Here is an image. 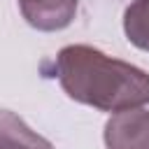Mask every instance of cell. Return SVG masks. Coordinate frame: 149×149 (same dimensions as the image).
<instances>
[{
    "mask_svg": "<svg viewBox=\"0 0 149 149\" xmlns=\"http://www.w3.org/2000/svg\"><path fill=\"white\" fill-rule=\"evenodd\" d=\"M63 91L100 112H123L149 102V74L126 61L109 58L88 44L63 47L56 56Z\"/></svg>",
    "mask_w": 149,
    "mask_h": 149,
    "instance_id": "1",
    "label": "cell"
},
{
    "mask_svg": "<svg viewBox=\"0 0 149 149\" xmlns=\"http://www.w3.org/2000/svg\"><path fill=\"white\" fill-rule=\"evenodd\" d=\"M107 149H149V112L142 107L114 112L105 123Z\"/></svg>",
    "mask_w": 149,
    "mask_h": 149,
    "instance_id": "2",
    "label": "cell"
},
{
    "mask_svg": "<svg viewBox=\"0 0 149 149\" xmlns=\"http://www.w3.org/2000/svg\"><path fill=\"white\" fill-rule=\"evenodd\" d=\"M23 19L44 33L63 30L77 14V0H19Z\"/></svg>",
    "mask_w": 149,
    "mask_h": 149,
    "instance_id": "3",
    "label": "cell"
},
{
    "mask_svg": "<svg viewBox=\"0 0 149 149\" xmlns=\"http://www.w3.org/2000/svg\"><path fill=\"white\" fill-rule=\"evenodd\" d=\"M0 149H56L47 137L37 135L21 116L0 109Z\"/></svg>",
    "mask_w": 149,
    "mask_h": 149,
    "instance_id": "4",
    "label": "cell"
},
{
    "mask_svg": "<svg viewBox=\"0 0 149 149\" xmlns=\"http://www.w3.org/2000/svg\"><path fill=\"white\" fill-rule=\"evenodd\" d=\"M123 30L130 44L149 51V0H133L123 14Z\"/></svg>",
    "mask_w": 149,
    "mask_h": 149,
    "instance_id": "5",
    "label": "cell"
}]
</instances>
